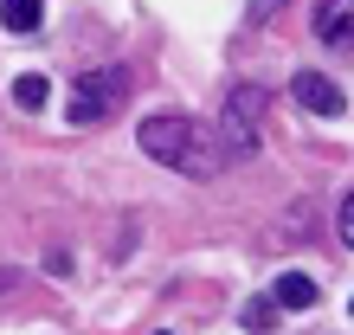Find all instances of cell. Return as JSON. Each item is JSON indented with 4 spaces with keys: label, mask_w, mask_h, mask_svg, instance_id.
<instances>
[{
    "label": "cell",
    "mask_w": 354,
    "mask_h": 335,
    "mask_svg": "<svg viewBox=\"0 0 354 335\" xmlns=\"http://www.w3.org/2000/svg\"><path fill=\"white\" fill-rule=\"evenodd\" d=\"M277 7H283V0H252V26H264V19L277 13Z\"/></svg>",
    "instance_id": "obj_10"
},
{
    "label": "cell",
    "mask_w": 354,
    "mask_h": 335,
    "mask_svg": "<svg viewBox=\"0 0 354 335\" xmlns=\"http://www.w3.org/2000/svg\"><path fill=\"white\" fill-rule=\"evenodd\" d=\"M46 97H52V84L39 78V71H26V78H13V103H19V110H46Z\"/></svg>",
    "instance_id": "obj_7"
},
{
    "label": "cell",
    "mask_w": 354,
    "mask_h": 335,
    "mask_svg": "<svg viewBox=\"0 0 354 335\" xmlns=\"http://www.w3.org/2000/svg\"><path fill=\"white\" fill-rule=\"evenodd\" d=\"M335 226H342V245H354V194L342 200V213H335Z\"/></svg>",
    "instance_id": "obj_8"
},
{
    "label": "cell",
    "mask_w": 354,
    "mask_h": 335,
    "mask_svg": "<svg viewBox=\"0 0 354 335\" xmlns=\"http://www.w3.org/2000/svg\"><path fill=\"white\" fill-rule=\"evenodd\" d=\"M142 149H149L155 161L180 168V174H194V181L219 174V149L200 136V123H187V116H149L142 123Z\"/></svg>",
    "instance_id": "obj_1"
},
{
    "label": "cell",
    "mask_w": 354,
    "mask_h": 335,
    "mask_svg": "<svg viewBox=\"0 0 354 335\" xmlns=\"http://www.w3.org/2000/svg\"><path fill=\"white\" fill-rule=\"evenodd\" d=\"M39 19H46L39 0H0V26L7 33H39Z\"/></svg>",
    "instance_id": "obj_6"
},
{
    "label": "cell",
    "mask_w": 354,
    "mask_h": 335,
    "mask_svg": "<svg viewBox=\"0 0 354 335\" xmlns=\"http://www.w3.org/2000/svg\"><path fill=\"white\" fill-rule=\"evenodd\" d=\"M122 91H129V71L122 65H97V71H77L71 78V123H103L122 103Z\"/></svg>",
    "instance_id": "obj_2"
},
{
    "label": "cell",
    "mask_w": 354,
    "mask_h": 335,
    "mask_svg": "<svg viewBox=\"0 0 354 335\" xmlns=\"http://www.w3.org/2000/svg\"><path fill=\"white\" fill-rule=\"evenodd\" d=\"M316 297H322L316 278H303V271H283V278H277V297H270V303H277V309H309Z\"/></svg>",
    "instance_id": "obj_5"
},
{
    "label": "cell",
    "mask_w": 354,
    "mask_h": 335,
    "mask_svg": "<svg viewBox=\"0 0 354 335\" xmlns=\"http://www.w3.org/2000/svg\"><path fill=\"white\" fill-rule=\"evenodd\" d=\"M316 39L335 52H354V0H316Z\"/></svg>",
    "instance_id": "obj_3"
},
{
    "label": "cell",
    "mask_w": 354,
    "mask_h": 335,
    "mask_svg": "<svg viewBox=\"0 0 354 335\" xmlns=\"http://www.w3.org/2000/svg\"><path fill=\"white\" fill-rule=\"evenodd\" d=\"M290 91H297L303 110H316V116H342V84H328L322 71H297V84H290Z\"/></svg>",
    "instance_id": "obj_4"
},
{
    "label": "cell",
    "mask_w": 354,
    "mask_h": 335,
    "mask_svg": "<svg viewBox=\"0 0 354 335\" xmlns=\"http://www.w3.org/2000/svg\"><path fill=\"white\" fill-rule=\"evenodd\" d=\"M270 323H277V316H270V303H252V309H245V329H270Z\"/></svg>",
    "instance_id": "obj_9"
}]
</instances>
